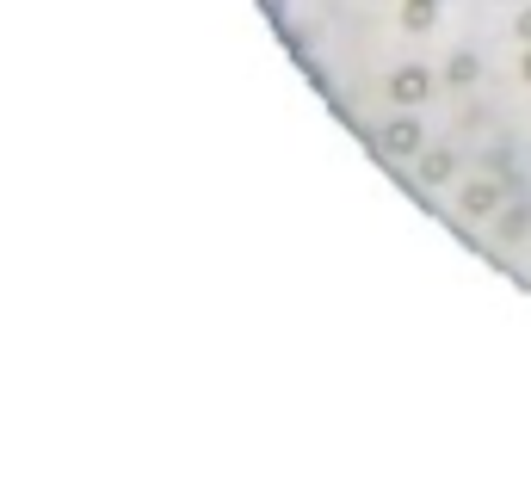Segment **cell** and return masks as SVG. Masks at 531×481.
<instances>
[{"label": "cell", "mask_w": 531, "mask_h": 481, "mask_svg": "<svg viewBox=\"0 0 531 481\" xmlns=\"http://www.w3.org/2000/svg\"><path fill=\"white\" fill-rule=\"evenodd\" d=\"M513 37H519V50H531V7L513 19Z\"/></svg>", "instance_id": "6da1fadb"}, {"label": "cell", "mask_w": 531, "mask_h": 481, "mask_svg": "<svg viewBox=\"0 0 531 481\" xmlns=\"http://www.w3.org/2000/svg\"><path fill=\"white\" fill-rule=\"evenodd\" d=\"M519 81H531V50H519Z\"/></svg>", "instance_id": "7a4b0ae2"}]
</instances>
